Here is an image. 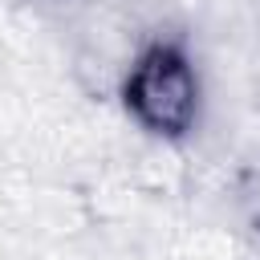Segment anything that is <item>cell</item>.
I'll return each mask as SVG.
<instances>
[{"instance_id": "obj_1", "label": "cell", "mask_w": 260, "mask_h": 260, "mask_svg": "<svg viewBox=\"0 0 260 260\" xmlns=\"http://www.w3.org/2000/svg\"><path fill=\"white\" fill-rule=\"evenodd\" d=\"M118 98L138 130L158 142H183L203 114V77L191 49L171 32L134 45Z\"/></svg>"}, {"instance_id": "obj_2", "label": "cell", "mask_w": 260, "mask_h": 260, "mask_svg": "<svg viewBox=\"0 0 260 260\" xmlns=\"http://www.w3.org/2000/svg\"><path fill=\"white\" fill-rule=\"evenodd\" d=\"M244 211H248V223L260 232V175L252 179V187H248V195H244Z\"/></svg>"}]
</instances>
